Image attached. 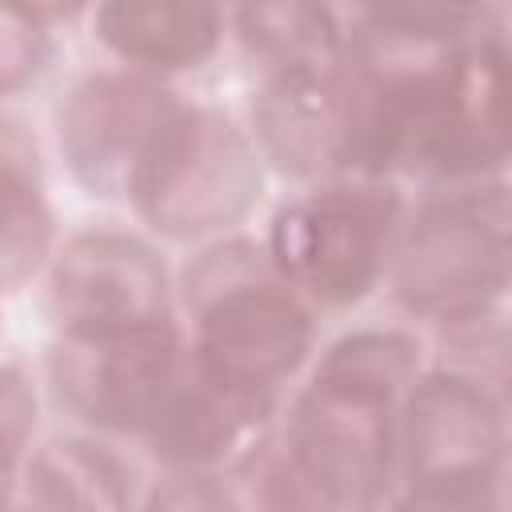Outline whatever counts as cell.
Wrapping results in <instances>:
<instances>
[{
	"label": "cell",
	"mask_w": 512,
	"mask_h": 512,
	"mask_svg": "<svg viewBox=\"0 0 512 512\" xmlns=\"http://www.w3.org/2000/svg\"><path fill=\"white\" fill-rule=\"evenodd\" d=\"M12 512H28V508H24V504H16V508H12Z\"/></svg>",
	"instance_id": "obj_20"
},
{
	"label": "cell",
	"mask_w": 512,
	"mask_h": 512,
	"mask_svg": "<svg viewBox=\"0 0 512 512\" xmlns=\"http://www.w3.org/2000/svg\"><path fill=\"white\" fill-rule=\"evenodd\" d=\"M380 512H504V484L480 488H404Z\"/></svg>",
	"instance_id": "obj_18"
},
{
	"label": "cell",
	"mask_w": 512,
	"mask_h": 512,
	"mask_svg": "<svg viewBox=\"0 0 512 512\" xmlns=\"http://www.w3.org/2000/svg\"><path fill=\"white\" fill-rule=\"evenodd\" d=\"M48 316L60 336H132L176 324L160 252L124 228H84L48 260Z\"/></svg>",
	"instance_id": "obj_8"
},
{
	"label": "cell",
	"mask_w": 512,
	"mask_h": 512,
	"mask_svg": "<svg viewBox=\"0 0 512 512\" xmlns=\"http://www.w3.org/2000/svg\"><path fill=\"white\" fill-rule=\"evenodd\" d=\"M140 512H236V504L216 476L172 472L148 492Z\"/></svg>",
	"instance_id": "obj_17"
},
{
	"label": "cell",
	"mask_w": 512,
	"mask_h": 512,
	"mask_svg": "<svg viewBox=\"0 0 512 512\" xmlns=\"http://www.w3.org/2000/svg\"><path fill=\"white\" fill-rule=\"evenodd\" d=\"M56 220L44 196V160L28 124L0 116V292L48 268Z\"/></svg>",
	"instance_id": "obj_13"
},
{
	"label": "cell",
	"mask_w": 512,
	"mask_h": 512,
	"mask_svg": "<svg viewBox=\"0 0 512 512\" xmlns=\"http://www.w3.org/2000/svg\"><path fill=\"white\" fill-rule=\"evenodd\" d=\"M508 448L504 376L440 364L416 376L400 400L396 468L404 488L500 484Z\"/></svg>",
	"instance_id": "obj_6"
},
{
	"label": "cell",
	"mask_w": 512,
	"mask_h": 512,
	"mask_svg": "<svg viewBox=\"0 0 512 512\" xmlns=\"http://www.w3.org/2000/svg\"><path fill=\"white\" fill-rule=\"evenodd\" d=\"M228 28L264 72L340 64L344 56V24L324 4H244L228 12Z\"/></svg>",
	"instance_id": "obj_15"
},
{
	"label": "cell",
	"mask_w": 512,
	"mask_h": 512,
	"mask_svg": "<svg viewBox=\"0 0 512 512\" xmlns=\"http://www.w3.org/2000/svg\"><path fill=\"white\" fill-rule=\"evenodd\" d=\"M88 20L120 68L152 80L204 68L228 28L224 8L180 0H112L88 8Z\"/></svg>",
	"instance_id": "obj_12"
},
{
	"label": "cell",
	"mask_w": 512,
	"mask_h": 512,
	"mask_svg": "<svg viewBox=\"0 0 512 512\" xmlns=\"http://www.w3.org/2000/svg\"><path fill=\"white\" fill-rule=\"evenodd\" d=\"M180 300L192 316L188 348L236 384L276 396L312 356L316 312L280 280L264 244H204L180 272Z\"/></svg>",
	"instance_id": "obj_2"
},
{
	"label": "cell",
	"mask_w": 512,
	"mask_h": 512,
	"mask_svg": "<svg viewBox=\"0 0 512 512\" xmlns=\"http://www.w3.org/2000/svg\"><path fill=\"white\" fill-rule=\"evenodd\" d=\"M404 328H356L324 348L292 400L276 464L316 512H380L396 476L400 400L424 372Z\"/></svg>",
	"instance_id": "obj_1"
},
{
	"label": "cell",
	"mask_w": 512,
	"mask_h": 512,
	"mask_svg": "<svg viewBox=\"0 0 512 512\" xmlns=\"http://www.w3.org/2000/svg\"><path fill=\"white\" fill-rule=\"evenodd\" d=\"M56 56V28L24 4H0V96L32 88Z\"/></svg>",
	"instance_id": "obj_16"
},
{
	"label": "cell",
	"mask_w": 512,
	"mask_h": 512,
	"mask_svg": "<svg viewBox=\"0 0 512 512\" xmlns=\"http://www.w3.org/2000/svg\"><path fill=\"white\" fill-rule=\"evenodd\" d=\"M252 144L280 176L340 180L344 144V88L340 64L272 68L252 100Z\"/></svg>",
	"instance_id": "obj_11"
},
{
	"label": "cell",
	"mask_w": 512,
	"mask_h": 512,
	"mask_svg": "<svg viewBox=\"0 0 512 512\" xmlns=\"http://www.w3.org/2000/svg\"><path fill=\"white\" fill-rule=\"evenodd\" d=\"M508 268V184L488 180L428 192L400 220L384 280L404 312L456 332L500 316Z\"/></svg>",
	"instance_id": "obj_3"
},
{
	"label": "cell",
	"mask_w": 512,
	"mask_h": 512,
	"mask_svg": "<svg viewBox=\"0 0 512 512\" xmlns=\"http://www.w3.org/2000/svg\"><path fill=\"white\" fill-rule=\"evenodd\" d=\"M264 164L224 112L180 100L152 144L128 204L168 240H204L240 224L260 200Z\"/></svg>",
	"instance_id": "obj_5"
},
{
	"label": "cell",
	"mask_w": 512,
	"mask_h": 512,
	"mask_svg": "<svg viewBox=\"0 0 512 512\" xmlns=\"http://www.w3.org/2000/svg\"><path fill=\"white\" fill-rule=\"evenodd\" d=\"M400 220L392 180H324L272 212L264 256L312 312L352 308L384 280Z\"/></svg>",
	"instance_id": "obj_4"
},
{
	"label": "cell",
	"mask_w": 512,
	"mask_h": 512,
	"mask_svg": "<svg viewBox=\"0 0 512 512\" xmlns=\"http://www.w3.org/2000/svg\"><path fill=\"white\" fill-rule=\"evenodd\" d=\"M28 452L12 448L8 440H0V512L16 508V492H20V464Z\"/></svg>",
	"instance_id": "obj_19"
},
{
	"label": "cell",
	"mask_w": 512,
	"mask_h": 512,
	"mask_svg": "<svg viewBox=\"0 0 512 512\" xmlns=\"http://www.w3.org/2000/svg\"><path fill=\"white\" fill-rule=\"evenodd\" d=\"M180 100L184 96L164 80L128 68L84 76L56 112V140L72 180L88 196L128 204L132 184Z\"/></svg>",
	"instance_id": "obj_9"
},
{
	"label": "cell",
	"mask_w": 512,
	"mask_h": 512,
	"mask_svg": "<svg viewBox=\"0 0 512 512\" xmlns=\"http://www.w3.org/2000/svg\"><path fill=\"white\" fill-rule=\"evenodd\" d=\"M272 412V392L212 372L184 340L152 392L140 440L172 472L224 480L260 456Z\"/></svg>",
	"instance_id": "obj_7"
},
{
	"label": "cell",
	"mask_w": 512,
	"mask_h": 512,
	"mask_svg": "<svg viewBox=\"0 0 512 512\" xmlns=\"http://www.w3.org/2000/svg\"><path fill=\"white\" fill-rule=\"evenodd\" d=\"M180 344V324L132 336H60L48 352V388L80 424L140 436L152 392Z\"/></svg>",
	"instance_id": "obj_10"
},
{
	"label": "cell",
	"mask_w": 512,
	"mask_h": 512,
	"mask_svg": "<svg viewBox=\"0 0 512 512\" xmlns=\"http://www.w3.org/2000/svg\"><path fill=\"white\" fill-rule=\"evenodd\" d=\"M16 504L28 512H132V476L100 444L52 436L24 456Z\"/></svg>",
	"instance_id": "obj_14"
}]
</instances>
